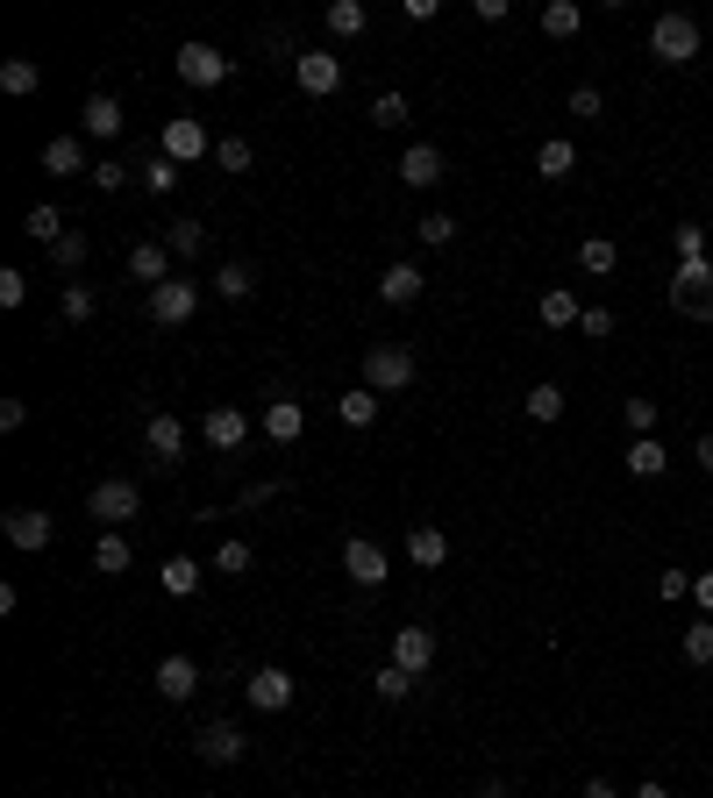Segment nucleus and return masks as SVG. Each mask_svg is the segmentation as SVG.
I'll use <instances>...</instances> for the list:
<instances>
[{"mask_svg": "<svg viewBox=\"0 0 713 798\" xmlns=\"http://www.w3.org/2000/svg\"><path fill=\"white\" fill-rule=\"evenodd\" d=\"M364 29H371V14H364V0H328V36H364Z\"/></svg>", "mask_w": 713, "mask_h": 798, "instance_id": "obj_32", "label": "nucleus"}, {"mask_svg": "<svg viewBox=\"0 0 713 798\" xmlns=\"http://www.w3.org/2000/svg\"><path fill=\"white\" fill-rule=\"evenodd\" d=\"M136 178H143V193H150V200H164V193H179V164L164 157V150H150V157L136 164Z\"/></svg>", "mask_w": 713, "mask_h": 798, "instance_id": "obj_27", "label": "nucleus"}, {"mask_svg": "<svg viewBox=\"0 0 713 798\" xmlns=\"http://www.w3.org/2000/svg\"><path fill=\"white\" fill-rule=\"evenodd\" d=\"M579 798H614V785H606V777H585V791Z\"/></svg>", "mask_w": 713, "mask_h": 798, "instance_id": "obj_57", "label": "nucleus"}, {"mask_svg": "<svg viewBox=\"0 0 713 798\" xmlns=\"http://www.w3.org/2000/svg\"><path fill=\"white\" fill-rule=\"evenodd\" d=\"M22 420H29V400H0V428L14 435V428H22Z\"/></svg>", "mask_w": 713, "mask_h": 798, "instance_id": "obj_55", "label": "nucleus"}, {"mask_svg": "<svg viewBox=\"0 0 713 798\" xmlns=\"http://www.w3.org/2000/svg\"><path fill=\"white\" fill-rule=\"evenodd\" d=\"M571 114H579V122H599V114H606L599 86H571Z\"/></svg>", "mask_w": 713, "mask_h": 798, "instance_id": "obj_48", "label": "nucleus"}, {"mask_svg": "<svg viewBox=\"0 0 713 798\" xmlns=\"http://www.w3.org/2000/svg\"><path fill=\"white\" fill-rule=\"evenodd\" d=\"M371 122H378V129H400V122H407V94H392V86H386V94L371 100Z\"/></svg>", "mask_w": 713, "mask_h": 798, "instance_id": "obj_47", "label": "nucleus"}, {"mask_svg": "<svg viewBox=\"0 0 713 798\" xmlns=\"http://www.w3.org/2000/svg\"><path fill=\"white\" fill-rule=\"evenodd\" d=\"M421 293H429L421 264H386V278H378V299H386V307H414Z\"/></svg>", "mask_w": 713, "mask_h": 798, "instance_id": "obj_20", "label": "nucleus"}, {"mask_svg": "<svg viewBox=\"0 0 713 798\" xmlns=\"http://www.w3.org/2000/svg\"><path fill=\"white\" fill-rule=\"evenodd\" d=\"M129 564H136V549H129V542H121L115 528H108V535L94 542V570H100V578H121V570H129Z\"/></svg>", "mask_w": 713, "mask_h": 798, "instance_id": "obj_31", "label": "nucleus"}, {"mask_svg": "<svg viewBox=\"0 0 713 798\" xmlns=\"http://www.w3.org/2000/svg\"><path fill=\"white\" fill-rule=\"evenodd\" d=\"M628 798H671V785H657V777H649V785H635Z\"/></svg>", "mask_w": 713, "mask_h": 798, "instance_id": "obj_58", "label": "nucleus"}, {"mask_svg": "<svg viewBox=\"0 0 713 798\" xmlns=\"http://www.w3.org/2000/svg\"><path fill=\"white\" fill-rule=\"evenodd\" d=\"M571 172H579V150H571L564 135H550V143L536 150V178H550V186H564Z\"/></svg>", "mask_w": 713, "mask_h": 798, "instance_id": "obj_24", "label": "nucleus"}, {"mask_svg": "<svg viewBox=\"0 0 713 798\" xmlns=\"http://www.w3.org/2000/svg\"><path fill=\"white\" fill-rule=\"evenodd\" d=\"M215 164H222V172H250V164H257L250 135H222V143H215Z\"/></svg>", "mask_w": 713, "mask_h": 798, "instance_id": "obj_40", "label": "nucleus"}, {"mask_svg": "<svg viewBox=\"0 0 713 798\" xmlns=\"http://www.w3.org/2000/svg\"><path fill=\"white\" fill-rule=\"evenodd\" d=\"M0 86H8V94H36L43 65H36V57H8V65H0Z\"/></svg>", "mask_w": 713, "mask_h": 798, "instance_id": "obj_37", "label": "nucleus"}, {"mask_svg": "<svg viewBox=\"0 0 713 798\" xmlns=\"http://www.w3.org/2000/svg\"><path fill=\"white\" fill-rule=\"evenodd\" d=\"M628 471L635 478H663V471H671V449H663L657 435H635V442H628Z\"/></svg>", "mask_w": 713, "mask_h": 798, "instance_id": "obj_25", "label": "nucleus"}, {"mask_svg": "<svg viewBox=\"0 0 713 798\" xmlns=\"http://www.w3.org/2000/svg\"><path fill=\"white\" fill-rule=\"evenodd\" d=\"M164 243H172V258H201L207 250V221H172V229H164Z\"/></svg>", "mask_w": 713, "mask_h": 798, "instance_id": "obj_35", "label": "nucleus"}, {"mask_svg": "<svg viewBox=\"0 0 713 798\" xmlns=\"http://www.w3.org/2000/svg\"><path fill=\"white\" fill-rule=\"evenodd\" d=\"M86 514L100 521V528H121V521L143 514V492H136V478H100L94 492H86Z\"/></svg>", "mask_w": 713, "mask_h": 798, "instance_id": "obj_4", "label": "nucleus"}, {"mask_svg": "<svg viewBox=\"0 0 713 798\" xmlns=\"http://www.w3.org/2000/svg\"><path fill=\"white\" fill-rule=\"evenodd\" d=\"M43 172H51V178H94L86 135H51V143H43Z\"/></svg>", "mask_w": 713, "mask_h": 798, "instance_id": "obj_14", "label": "nucleus"}, {"mask_svg": "<svg viewBox=\"0 0 713 798\" xmlns=\"http://www.w3.org/2000/svg\"><path fill=\"white\" fill-rule=\"evenodd\" d=\"M400 178H407L414 193H429L435 178H443V150H435V143H407V157H400Z\"/></svg>", "mask_w": 713, "mask_h": 798, "instance_id": "obj_21", "label": "nucleus"}, {"mask_svg": "<svg viewBox=\"0 0 713 798\" xmlns=\"http://www.w3.org/2000/svg\"><path fill=\"white\" fill-rule=\"evenodd\" d=\"M293 79H300V94L328 100V94L343 86V57H328V51H300V57H293Z\"/></svg>", "mask_w": 713, "mask_h": 798, "instance_id": "obj_11", "label": "nucleus"}, {"mask_svg": "<svg viewBox=\"0 0 713 798\" xmlns=\"http://www.w3.org/2000/svg\"><path fill=\"white\" fill-rule=\"evenodd\" d=\"M242 748H250V742H242V728H236V720H207V728L193 734V756H201V763H215V770H222V763H242Z\"/></svg>", "mask_w": 713, "mask_h": 798, "instance_id": "obj_10", "label": "nucleus"}, {"mask_svg": "<svg viewBox=\"0 0 713 798\" xmlns=\"http://www.w3.org/2000/svg\"><path fill=\"white\" fill-rule=\"evenodd\" d=\"M685 664H713V613H700L685 627Z\"/></svg>", "mask_w": 713, "mask_h": 798, "instance_id": "obj_42", "label": "nucleus"}, {"mask_svg": "<svg viewBox=\"0 0 713 798\" xmlns=\"http://www.w3.org/2000/svg\"><path fill=\"white\" fill-rule=\"evenodd\" d=\"M201 570H207V564H193V556H164L158 584H164L172 599H193V592H201Z\"/></svg>", "mask_w": 713, "mask_h": 798, "instance_id": "obj_26", "label": "nucleus"}, {"mask_svg": "<svg viewBox=\"0 0 713 798\" xmlns=\"http://www.w3.org/2000/svg\"><path fill=\"white\" fill-rule=\"evenodd\" d=\"M336 414L350 420V428H371V420H378V393H371V385H350V393L336 400Z\"/></svg>", "mask_w": 713, "mask_h": 798, "instance_id": "obj_34", "label": "nucleus"}, {"mask_svg": "<svg viewBox=\"0 0 713 798\" xmlns=\"http://www.w3.org/2000/svg\"><path fill=\"white\" fill-rule=\"evenodd\" d=\"M371 685H378V699H386V706H400V699H414L421 677H414V670H400V664H386V670L371 677Z\"/></svg>", "mask_w": 713, "mask_h": 798, "instance_id": "obj_38", "label": "nucleus"}, {"mask_svg": "<svg viewBox=\"0 0 713 798\" xmlns=\"http://www.w3.org/2000/svg\"><path fill=\"white\" fill-rule=\"evenodd\" d=\"M528 420H542V428H550V420H564V385H528Z\"/></svg>", "mask_w": 713, "mask_h": 798, "instance_id": "obj_36", "label": "nucleus"}, {"mask_svg": "<svg viewBox=\"0 0 713 798\" xmlns=\"http://www.w3.org/2000/svg\"><path fill=\"white\" fill-rule=\"evenodd\" d=\"M414 236H421L429 250H443V243H457V221H450V215H421V221H414Z\"/></svg>", "mask_w": 713, "mask_h": 798, "instance_id": "obj_46", "label": "nucleus"}, {"mask_svg": "<svg viewBox=\"0 0 713 798\" xmlns=\"http://www.w3.org/2000/svg\"><path fill=\"white\" fill-rule=\"evenodd\" d=\"M692 599H700V613H713V570H700V578H692Z\"/></svg>", "mask_w": 713, "mask_h": 798, "instance_id": "obj_56", "label": "nucleus"}, {"mask_svg": "<svg viewBox=\"0 0 713 798\" xmlns=\"http://www.w3.org/2000/svg\"><path fill=\"white\" fill-rule=\"evenodd\" d=\"M207 570H215V578H242V570H250V542H222Z\"/></svg>", "mask_w": 713, "mask_h": 798, "instance_id": "obj_44", "label": "nucleus"}, {"mask_svg": "<svg viewBox=\"0 0 713 798\" xmlns=\"http://www.w3.org/2000/svg\"><path fill=\"white\" fill-rule=\"evenodd\" d=\"M121 186H129V164L100 157V164H94V193H121Z\"/></svg>", "mask_w": 713, "mask_h": 798, "instance_id": "obj_49", "label": "nucleus"}, {"mask_svg": "<svg viewBox=\"0 0 713 798\" xmlns=\"http://www.w3.org/2000/svg\"><path fill=\"white\" fill-rule=\"evenodd\" d=\"M685 592H692L685 570H663V578H657V599H685Z\"/></svg>", "mask_w": 713, "mask_h": 798, "instance_id": "obj_54", "label": "nucleus"}, {"mask_svg": "<svg viewBox=\"0 0 713 798\" xmlns=\"http://www.w3.org/2000/svg\"><path fill=\"white\" fill-rule=\"evenodd\" d=\"M57 307H65V321L79 328V321H94L100 299H94V285H65V293H57Z\"/></svg>", "mask_w": 713, "mask_h": 798, "instance_id": "obj_41", "label": "nucleus"}, {"mask_svg": "<svg viewBox=\"0 0 713 798\" xmlns=\"http://www.w3.org/2000/svg\"><path fill=\"white\" fill-rule=\"evenodd\" d=\"M172 264H179V258H172V243H158V236H143V243H129V278H136V285H150V293H158L164 278H179Z\"/></svg>", "mask_w": 713, "mask_h": 798, "instance_id": "obj_9", "label": "nucleus"}, {"mask_svg": "<svg viewBox=\"0 0 713 798\" xmlns=\"http://www.w3.org/2000/svg\"><path fill=\"white\" fill-rule=\"evenodd\" d=\"M215 293H222V299H250V293H257V271H250V264H222V271H215Z\"/></svg>", "mask_w": 713, "mask_h": 798, "instance_id": "obj_39", "label": "nucleus"}, {"mask_svg": "<svg viewBox=\"0 0 713 798\" xmlns=\"http://www.w3.org/2000/svg\"><path fill=\"white\" fill-rule=\"evenodd\" d=\"M86 258H94V236H79V229H72V236H65V243H57V250H51V264H57V271H79Z\"/></svg>", "mask_w": 713, "mask_h": 798, "instance_id": "obj_43", "label": "nucleus"}, {"mask_svg": "<svg viewBox=\"0 0 713 798\" xmlns=\"http://www.w3.org/2000/svg\"><path fill=\"white\" fill-rule=\"evenodd\" d=\"M193 314H201V285L193 278H164L158 293H150V321L158 328H186Z\"/></svg>", "mask_w": 713, "mask_h": 798, "instance_id": "obj_5", "label": "nucleus"}, {"mask_svg": "<svg viewBox=\"0 0 713 798\" xmlns=\"http://www.w3.org/2000/svg\"><path fill=\"white\" fill-rule=\"evenodd\" d=\"M143 442H150V463H158V471H179V463H186V420L179 414H150Z\"/></svg>", "mask_w": 713, "mask_h": 798, "instance_id": "obj_7", "label": "nucleus"}, {"mask_svg": "<svg viewBox=\"0 0 713 798\" xmlns=\"http://www.w3.org/2000/svg\"><path fill=\"white\" fill-rule=\"evenodd\" d=\"M579 29H585V8H579V0H550V8H542V36H550V43L579 36Z\"/></svg>", "mask_w": 713, "mask_h": 798, "instance_id": "obj_29", "label": "nucleus"}, {"mask_svg": "<svg viewBox=\"0 0 713 798\" xmlns=\"http://www.w3.org/2000/svg\"><path fill=\"white\" fill-rule=\"evenodd\" d=\"M671 243H678V264H706V229H700V221L671 229Z\"/></svg>", "mask_w": 713, "mask_h": 798, "instance_id": "obj_45", "label": "nucleus"}, {"mask_svg": "<svg viewBox=\"0 0 713 798\" xmlns=\"http://www.w3.org/2000/svg\"><path fill=\"white\" fill-rule=\"evenodd\" d=\"M536 314H542V328H571L585 307H579V293H571V285H550V293L536 299Z\"/></svg>", "mask_w": 713, "mask_h": 798, "instance_id": "obj_28", "label": "nucleus"}, {"mask_svg": "<svg viewBox=\"0 0 713 798\" xmlns=\"http://www.w3.org/2000/svg\"><path fill=\"white\" fill-rule=\"evenodd\" d=\"M364 385H371L378 400L407 393V385H414V350H400V342H371V350H364Z\"/></svg>", "mask_w": 713, "mask_h": 798, "instance_id": "obj_1", "label": "nucleus"}, {"mask_svg": "<svg viewBox=\"0 0 713 798\" xmlns=\"http://www.w3.org/2000/svg\"><path fill=\"white\" fill-rule=\"evenodd\" d=\"M201 435H207V449H222V457H236V449L250 442V414H242V406H207Z\"/></svg>", "mask_w": 713, "mask_h": 798, "instance_id": "obj_12", "label": "nucleus"}, {"mask_svg": "<svg viewBox=\"0 0 713 798\" xmlns=\"http://www.w3.org/2000/svg\"><path fill=\"white\" fill-rule=\"evenodd\" d=\"M407 556H414L421 570H443V564H450V535L435 528V521H421V528L407 535Z\"/></svg>", "mask_w": 713, "mask_h": 798, "instance_id": "obj_23", "label": "nucleus"}, {"mask_svg": "<svg viewBox=\"0 0 713 798\" xmlns=\"http://www.w3.org/2000/svg\"><path fill=\"white\" fill-rule=\"evenodd\" d=\"M620 264V250H614V236H585L579 243V271H593V278H606V271Z\"/></svg>", "mask_w": 713, "mask_h": 798, "instance_id": "obj_33", "label": "nucleus"}, {"mask_svg": "<svg viewBox=\"0 0 713 798\" xmlns=\"http://www.w3.org/2000/svg\"><path fill=\"white\" fill-rule=\"evenodd\" d=\"M620 414H628V428H635V435H657V400H628Z\"/></svg>", "mask_w": 713, "mask_h": 798, "instance_id": "obj_51", "label": "nucleus"}, {"mask_svg": "<svg viewBox=\"0 0 713 798\" xmlns=\"http://www.w3.org/2000/svg\"><path fill=\"white\" fill-rule=\"evenodd\" d=\"M257 428H264L271 442H300V435H307V414H300V400L271 393V400H264V414H257Z\"/></svg>", "mask_w": 713, "mask_h": 798, "instance_id": "obj_17", "label": "nucleus"}, {"mask_svg": "<svg viewBox=\"0 0 713 798\" xmlns=\"http://www.w3.org/2000/svg\"><path fill=\"white\" fill-rule=\"evenodd\" d=\"M121 122H129V114H121V100H115V94H94V100L79 108V135H86V143H115Z\"/></svg>", "mask_w": 713, "mask_h": 798, "instance_id": "obj_16", "label": "nucleus"}, {"mask_svg": "<svg viewBox=\"0 0 713 798\" xmlns=\"http://www.w3.org/2000/svg\"><path fill=\"white\" fill-rule=\"evenodd\" d=\"M392 664L421 677V670L435 664V627H392Z\"/></svg>", "mask_w": 713, "mask_h": 798, "instance_id": "obj_19", "label": "nucleus"}, {"mask_svg": "<svg viewBox=\"0 0 713 798\" xmlns=\"http://www.w3.org/2000/svg\"><path fill=\"white\" fill-rule=\"evenodd\" d=\"M649 57L692 65V57H700V22H692V14H657V22H649Z\"/></svg>", "mask_w": 713, "mask_h": 798, "instance_id": "obj_3", "label": "nucleus"}, {"mask_svg": "<svg viewBox=\"0 0 713 798\" xmlns=\"http://www.w3.org/2000/svg\"><path fill=\"white\" fill-rule=\"evenodd\" d=\"M279 492H285L279 478H264V485H242V506H271V500H279Z\"/></svg>", "mask_w": 713, "mask_h": 798, "instance_id": "obj_53", "label": "nucleus"}, {"mask_svg": "<svg viewBox=\"0 0 713 798\" xmlns=\"http://www.w3.org/2000/svg\"><path fill=\"white\" fill-rule=\"evenodd\" d=\"M172 65H179V79H186V86H222V79H229V57H222L215 43H179Z\"/></svg>", "mask_w": 713, "mask_h": 798, "instance_id": "obj_6", "label": "nucleus"}, {"mask_svg": "<svg viewBox=\"0 0 713 798\" xmlns=\"http://www.w3.org/2000/svg\"><path fill=\"white\" fill-rule=\"evenodd\" d=\"M671 307L685 321H713V258L706 264H671Z\"/></svg>", "mask_w": 713, "mask_h": 798, "instance_id": "obj_2", "label": "nucleus"}, {"mask_svg": "<svg viewBox=\"0 0 713 798\" xmlns=\"http://www.w3.org/2000/svg\"><path fill=\"white\" fill-rule=\"evenodd\" d=\"M293 670H279V664H264V670H257L250 677V685H242V699H250L257 706V713H285V706H293Z\"/></svg>", "mask_w": 713, "mask_h": 798, "instance_id": "obj_13", "label": "nucleus"}, {"mask_svg": "<svg viewBox=\"0 0 713 798\" xmlns=\"http://www.w3.org/2000/svg\"><path fill=\"white\" fill-rule=\"evenodd\" d=\"M0 528H8V542H14V549H29V556H36V549H51V514H36V506H8V514H0Z\"/></svg>", "mask_w": 713, "mask_h": 798, "instance_id": "obj_15", "label": "nucleus"}, {"mask_svg": "<svg viewBox=\"0 0 713 798\" xmlns=\"http://www.w3.org/2000/svg\"><path fill=\"white\" fill-rule=\"evenodd\" d=\"M343 570H350V584L371 592V584H386V549L364 542V535H350V542H343Z\"/></svg>", "mask_w": 713, "mask_h": 798, "instance_id": "obj_18", "label": "nucleus"}, {"mask_svg": "<svg viewBox=\"0 0 713 798\" xmlns=\"http://www.w3.org/2000/svg\"><path fill=\"white\" fill-rule=\"evenodd\" d=\"M158 691L164 699H193V691H201V664H193V656H164L158 664Z\"/></svg>", "mask_w": 713, "mask_h": 798, "instance_id": "obj_22", "label": "nucleus"}, {"mask_svg": "<svg viewBox=\"0 0 713 798\" xmlns=\"http://www.w3.org/2000/svg\"><path fill=\"white\" fill-rule=\"evenodd\" d=\"M579 328H585L593 342H599V336H614V307H585V314H579Z\"/></svg>", "mask_w": 713, "mask_h": 798, "instance_id": "obj_52", "label": "nucleus"}, {"mask_svg": "<svg viewBox=\"0 0 713 798\" xmlns=\"http://www.w3.org/2000/svg\"><path fill=\"white\" fill-rule=\"evenodd\" d=\"M22 229H29V236H36V243H43V250H57V243H65V236H72V229H65V215H57V207H51V200H43V207H29V215H22Z\"/></svg>", "mask_w": 713, "mask_h": 798, "instance_id": "obj_30", "label": "nucleus"}, {"mask_svg": "<svg viewBox=\"0 0 713 798\" xmlns=\"http://www.w3.org/2000/svg\"><path fill=\"white\" fill-rule=\"evenodd\" d=\"M158 150L172 164H193V157H207V129H201V114H172V122L158 129Z\"/></svg>", "mask_w": 713, "mask_h": 798, "instance_id": "obj_8", "label": "nucleus"}, {"mask_svg": "<svg viewBox=\"0 0 713 798\" xmlns=\"http://www.w3.org/2000/svg\"><path fill=\"white\" fill-rule=\"evenodd\" d=\"M700 471L713 478V435H700Z\"/></svg>", "mask_w": 713, "mask_h": 798, "instance_id": "obj_59", "label": "nucleus"}, {"mask_svg": "<svg viewBox=\"0 0 713 798\" xmlns=\"http://www.w3.org/2000/svg\"><path fill=\"white\" fill-rule=\"evenodd\" d=\"M22 299H29V271H0V307H22Z\"/></svg>", "mask_w": 713, "mask_h": 798, "instance_id": "obj_50", "label": "nucleus"}]
</instances>
